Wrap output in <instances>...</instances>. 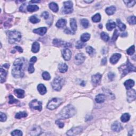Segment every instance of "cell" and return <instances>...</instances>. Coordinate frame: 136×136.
Instances as JSON below:
<instances>
[{"instance_id":"1","label":"cell","mask_w":136,"mask_h":136,"mask_svg":"<svg viewBox=\"0 0 136 136\" xmlns=\"http://www.w3.org/2000/svg\"><path fill=\"white\" fill-rule=\"evenodd\" d=\"M26 60L23 57L17 59L14 62L12 70V74L14 78H22L24 76Z\"/></svg>"},{"instance_id":"2","label":"cell","mask_w":136,"mask_h":136,"mask_svg":"<svg viewBox=\"0 0 136 136\" xmlns=\"http://www.w3.org/2000/svg\"><path fill=\"white\" fill-rule=\"evenodd\" d=\"M75 107L71 105H68L64 107L59 114V117L62 119L71 118L76 114Z\"/></svg>"},{"instance_id":"3","label":"cell","mask_w":136,"mask_h":136,"mask_svg":"<svg viewBox=\"0 0 136 136\" xmlns=\"http://www.w3.org/2000/svg\"><path fill=\"white\" fill-rule=\"evenodd\" d=\"M120 71H121L122 75L121 76L122 77H124V76L130 72H135L136 71V68L130 62L129 60H128L127 61V63L124 65H122L120 68Z\"/></svg>"},{"instance_id":"4","label":"cell","mask_w":136,"mask_h":136,"mask_svg":"<svg viewBox=\"0 0 136 136\" xmlns=\"http://www.w3.org/2000/svg\"><path fill=\"white\" fill-rule=\"evenodd\" d=\"M21 34L17 30L10 31L8 33V41L10 44H15L20 41Z\"/></svg>"},{"instance_id":"5","label":"cell","mask_w":136,"mask_h":136,"mask_svg":"<svg viewBox=\"0 0 136 136\" xmlns=\"http://www.w3.org/2000/svg\"><path fill=\"white\" fill-rule=\"evenodd\" d=\"M63 100L59 98H53L47 105V108L50 110H53L57 108L61 104L63 103Z\"/></svg>"},{"instance_id":"6","label":"cell","mask_w":136,"mask_h":136,"mask_svg":"<svg viewBox=\"0 0 136 136\" xmlns=\"http://www.w3.org/2000/svg\"><path fill=\"white\" fill-rule=\"evenodd\" d=\"M63 79L60 76L55 78L52 83V86L54 90L56 91H60L62 88L63 85Z\"/></svg>"},{"instance_id":"7","label":"cell","mask_w":136,"mask_h":136,"mask_svg":"<svg viewBox=\"0 0 136 136\" xmlns=\"http://www.w3.org/2000/svg\"><path fill=\"white\" fill-rule=\"evenodd\" d=\"M63 12L65 14H70L73 12V3L72 1H68L64 2Z\"/></svg>"},{"instance_id":"8","label":"cell","mask_w":136,"mask_h":136,"mask_svg":"<svg viewBox=\"0 0 136 136\" xmlns=\"http://www.w3.org/2000/svg\"><path fill=\"white\" fill-rule=\"evenodd\" d=\"M29 106L32 109L38 110L39 111H41L42 110V103L38 101L37 99H34L31 101L29 103Z\"/></svg>"},{"instance_id":"9","label":"cell","mask_w":136,"mask_h":136,"mask_svg":"<svg viewBox=\"0 0 136 136\" xmlns=\"http://www.w3.org/2000/svg\"><path fill=\"white\" fill-rule=\"evenodd\" d=\"M53 43L55 46L57 47H71V44L63 40L58 39H54L53 41Z\"/></svg>"},{"instance_id":"10","label":"cell","mask_w":136,"mask_h":136,"mask_svg":"<svg viewBox=\"0 0 136 136\" xmlns=\"http://www.w3.org/2000/svg\"><path fill=\"white\" fill-rule=\"evenodd\" d=\"M82 131V128L81 127H74L68 130L67 135L68 136H76L81 133Z\"/></svg>"},{"instance_id":"11","label":"cell","mask_w":136,"mask_h":136,"mask_svg":"<svg viewBox=\"0 0 136 136\" xmlns=\"http://www.w3.org/2000/svg\"><path fill=\"white\" fill-rule=\"evenodd\" d=\"M136 90L135 89H130L127 91V101L129 103L136 99Z\"/></svg>"},{"instance_id":"12","label":"cell","mask_w":136,"mask_h":136,"mask_svg":"<svg viewBox=\"0 0 136 136\" xmlns=\"http://www.w3.org/2000/svg\"><path fill=\"white\" fill-rule=\"evenodd\" d=\"M42 129L39 126L37 125H34L31 128L30 130V135L33 136H39L42 133Z\"/></svg>"},{"instance_id":"13","label":"cell","mask_w":136,"mask_h":136,"mask_svg":"<svg viewBox=\"0 0 136 136\" xmlns=\"http://www.w3.org/2000/svg\"><path fill=\"white\" fill-rule=\"evenodd\" d=\"M86 57L82 53H79L75 56V63L76 64L79 65L82 64L85 60Z\"/></svg>"},{"instance_id":"14","label":"cell","mask_w":136,"mask_h":136,"mask_svg":"<svg viewBox=\"0 0 136 136\" xmlns=\"http://www.w3.org/2000/svg\"><path fill=\"white\" fill-rule=\"evenodd\" d=\"M62 54L64 59L65 61H69L71 58L72 53L71 51L68 48H65L62 51Z\"/></svg>"},{"instance_id":"15","label":"cell","mask_w":136,"mask_h":136,"mask_svg":"<svg viewBox=\"0 0 136 136\" xmlns=\"http://www.w3.org/2000/svg\"><path fill=\"white\" fill-rule=\"evenodd\" d=\"M102 79V75L99 73H97L92 76L91 77V82H92V84L95 85V86H96L98 85L99 82H101Z\"/></svg>"},{"instance_id":"16","label":"cell","mask_w":136,"mask_h":136,"mask_svg":"<svg viewBox=\"0 0 136 136\" xmlns=\"http://www.w3.org/2000/svg\"><path fill=\"white\" fill-rule=\"evenodd\" d=\"M121 55L120 54H119V53H115V54H114L111 57H110V62L112 64H116L119 61V59L121 58Z\"/></svg>"},{"instance_id":"17","label":"cell","mask_w":136,"mask_h":136,"mask_svg":"<svg viewBox=\"0 0 136 136\" xmlns=\"http://www.w3.org/2000/svg\"><path fill=\"white\" fill-rule=\"evenodd\" d=\"M47 32V28L46 27H40L39 28L35 29L33 30V33L38 34L40 36L45 35Z\"/></svg>"},{"instance_id":"18","label":"cell","mask_w":136,"mask_h":136,"mask_svg":"<svg viewBox=\"0 0 136 136\" xmlns=\"http://www.w3.org/2000/svg\"><path fill=\"white\" fill-rule=\"evenodd\" d=\"M122 129V125L119 122H114L112 125V130L115 132H120Z\"/></svg>"},{"instance_id":"19","label":"cell","mask_w":136,"mask_h":136,"mask_svg":"<svg viewBox=\"0 0 136 136\" xmlns=\"http://www.w3.org/2000/svg\"><path fill=\"white\" fill-rule=\"evenodd\" d=\"M14 94L19 98H23L25 97V91L22 89H16L14 90Z\"/></svg>"},{"instance_id":"20","label":"cell","mask_w":136,"mask_h":136,"mask_svg":"<svg viewBox=\"0 0 136 136\" xmlns=\"http://www.w3.org/2000/svg\"><path fill=\"white\" fill-rule=\"evenodd\" d=\"M124 85L127 90H129V89H131L134 86V85H135V81H134L133 80H128L124 82Z\"/></svg>"},{"instance_id":"21","label":"cell","mask_w":136,"mask_h":136,"mask_svg":"<svg viewBox=\"0 0 136 136\" xmlns=\"http://www.w3.org/2000/svg\"><path fill=\"white\" fill-rule=\"evenodd\" d=\"M106 98V96L105 95L102 94H100L96 96L95 101L98 103H102L104 102Z\"/></svg>"},{"instance_id":"22","label":"cell","mask_w":136,"mask_h":136,"mask_svg":"<svg viewBox=\"0 0 136 136\" xmlns=\"http://www.w3.org/2000/svg\"><path fill=\"white\" fill-rule=\"evenodd\" d=\"M38 91L41 95H45L47 93V89L46 87L43 84H39L37 86Z\"/></svg>"},{"instance_id":"23","label":"cell","mask_w":136,"mask_h":136,"mask_svg":"<svg viewBox=\"0 0 136 136\" xmlns=\"http://www.w3.org/2000/svg\"><path fill=\"white\" fill-rule=\"evenodd\" d=\"M58 68L60 72H61V73H64V72L67 71L68 69V67L65 63H62L59 64Z\"/></svg>"},{"instance_id":"24","label":"cell","mask_w":136,"mask_h":136,"mask_svg":"<svg viewBox=\"0 0 136 136\" xmlns=\"http://www.w3.org/2000/svg\"><path fill=\"white\" fill-rule=\"evenodd\" d=\"M67 25V20L64 19H61L57 21L56 23V26L57 28H63Z\"/></svg>"},{"instance_id":"25","label":"cell","mask_w":136,"mask_h":136,"mask_svg":"<svg viewBox=\"0 0 136 136\" xmlns=\"http://www.w3.org/2000/svg\"><path fill=\"white\" fill-rule=\"evenodd\" d=\"M40 48V45L39 44V42H34L33 44V45H32V48H31V51L32 52H33L34 53H37L39 50Z\"/></svg>"},{"instance_id":"26","label":"cell","mask_w":136,"mask_h":136,"mask_svg":"<svg viewBox=\"0 0 136 136\" xmlns=\"http://www.w3.org/2000/svg\"><path fill=\"white\" fill-rule=\"evenodd\" d=\"M116 11V8L114 6H110V7L107 8L105 9V12L109 16L113 14Z\"/></svg>"},{"instance_id":"27","label":"cell","mask_w":136,"mask_h":136,"mask_svg":"<svg viewBox=\"0 0 136 136\" xmlns=\"http://www.w3.org/2000/svg\"><path fill=\"white\" fill-rule=\"evenodd\" d=\"M70 26H71V28L72 31L74 32L76 30V29H77V25H76L75 19L71 18L70 19Z\"/></svg>"},{"instance_id":"28","label":"cell","mask_w":136,"mask_h":136,"mask_svg":"<svg viewBox=\"0 0 136 136\" xmlns=\"http://www.w3.org/2000/svg\"><path fill=\"white\" fill-rule=\"evenodd\" d=\"M7 72L3 68H1V82L3 83L5 81Z\"/></svg>"},{"instance_id":"29","label":"cell","mask_w":136,"mask_h":136,"mask_svg":"<svg viewBox=\"0 0 136 136\" xmlns=\"http://www.w3.org/2000/svg\"><path fill=\"white\" fill-rule=\"evenodd\" d=\"M49 7H50L51 10H52L54 12H57L59 10L58 5H57L56 3H54V2H51V3L49 4Z\"/></svg>"},{"instance_id":"30","label":"cell","mask_w":136,"mask_h":136,"mask_svg":"<svg viewBox=\"0 0 136 136\" xmlns=\"http://www.w3.org/2000/svg\"><path fill=\"white\" fill-rule=\"evenodd\" d=\"M90 37V35L88 33H84L81 36L80 39L82 42H86L89 40Z\"/></svg>"},{"instance_id":"31","label":"cell","mask_w":136,"mask_h":136,"mask_svg":"<svg viewBox=\"0 0 136 136\" xmlns=\"http://www.w3.org/2000/svg\"><path fill=\"white\" fill-rule=\"evenodd\" d=\"M27 9L28 11L30 12H33L39 10V7L36 5H28Z\"/></svg>"},{"instance_id":"32","label":"cell","mask_w":136,"mask_h":136,"mask_svg":"<svg viewBox=\"0 0 136 136\" xmlns=\"http://www.w3.org/2000/svg\"><path fill=\"white\" fill-rule=\"evenodd\" d=\"M130 118V115L129 113L123 114L121 117V120L122 122H127L129 121Z\"/></svg>"},{"instance_id":"33","label":"cell","mask_w":136,"mask_h":136,"mask_svg":"<svg viewBox=\"0 0 136 136\" xmlns=\"http://www.w3.org/2000/svg\"><path fill=\"white\" fill-rule=\"evenodd\" d=\"M116 21H117V23H118L119 28L120 29L121 31H124L125 29V28H126V26H125V25L124 24V23L121 22L120 19H118L116 20Z\"/></svg>"},{"instance_id":"34","label":"cell","mask_w":136,"mask_h":136,"mask_svg":"<svg viewBox=\"0 0 136 136\" xmlns=\"http://www.w3.org/2000/svg\"><path fill=\"white\" fill-rule=\"evenodd\" d=\"M27 116V113L26 112H20L17 113L15 115V118L17 119H20L23 118H26Z\"/></svg>"},{"instance_id":"35","label":"cell","mask_w":136,"mask_h":136,"mask_svg":"<svg viewBox=\"0 0 136 136\" xmlns=\"http://www.w3.org/2000/svg\"><path fill=\"white\" fill-rule=\"evenodd\" d=\"M106 27L108 30L110 31V30H112L113 29H114L116 27V24H115V23L114 22H108L107 24H106Z\"/></svg>"},{"instance_id":"36","label":"cell","mask_w":136,"mask_h":136,"mask_svg":"<svg viewBox=\"0 0 136 136\" xmlns=\"http://www.w3.org/2000/svg\"><path fill=\"white\" fill-rule=\"evenodd\" d=\"M101 20V16L99 13L96 14L92 17V20L94 22H98Z\"/></svg>"},{"instance_id":"37","label":"cell","mask_w":136,"mask_h":136,"mask_svg":"<svg viewBox=\"0 0 136 136\" xmlns=\"http://www.w3.org/2000/svg\"><path fill=\"white\" fill-rule=\"evenodd\" d=\"M29 20L31 23H37L40 21V19L37 18L36 16H33L30 17Z\"/></svg>"},{"instance_id":"38","label":"cell","mask_w":136,"mask_h":136,"mask_svg":"<svg viewBox=\"0 0 136 136\" xmlns=\"http://www.w3.org/2000/svg\"><path fill=\"white\" fill-rule=\"evenodd\" d=\"M86 50L87 53H88L89 55H93L95 52V50L91 46L87 47Z\"/></svg>"},{"instance_id":"39","label":"cell","mask_w":136,"mask_h":136,"mask_svg":"<svg viewBox=\"0 0 136 136\" xmlns=\"http://www.w3.org/2000/svg\"><path fill=\"white\" fill-rule=\"evenodd\" d=\"M101 36L102 39L103 40H104L105 42H107L108 40L110 39L109 36L108 35V34L104 33V32H102L101 34Z\"/></svg>"},{"instance_id":"40","label":"cell","mask_w":136,"mask_h":136,"mask_svg":"<svg viewBox=\"0 0 136 136\" xmlns=\"http://www.w3.org/2000/svg\"><path fill=\"white\" fill-rule=\"evenodd\" d=\"M81 23L83 27L85 28H87L89 27V21L86 19H82L81 20Z\"/></svg>"},{"instance_id":"41","label":"cell","mask_w":136,"mask_h":136,"mask_svg":"<svg viewBox=\"0 0 136 136\" xmlns=\"http://www.w3.org/2000/svg\"><path fill=\"white\" fill-rule=\"evenodd\" d=\"M135 52V47L134 45L131 46L128 49L127 51V54L129 55H132Z\"/></svg>"},{"instance_id":"42","label":"cell","mask_w":136,"mask_h":136,"mask_svg":"<svg viewBox=\"0 0 136 136\" xmlns=\"http://www.w3.org/2000/svg\"><path fill=\"white\" fill-rule=\"evenodd\" d=\"M128 21L131 25H135L136 23V17L135 16H131L128 18Z\"/></svg>"},{"instance_id":"43","label":"cell","mask_w":136,"mask_h":136,"mask_svg":"<svg viewBox=\"0 0 136 136\" xmlns=\"http://www.w3.org/2000/svg\"><path fill=\"white\" fill-rule=\"evenodd\" d=\"M123 2L128 7H132L136 4V1H124Z\"/></svg>"},{"instance_id":"44","label":"cell","mask_w":136,"mask_h":136,"mask_svg":"<svg viewBox=\"0 0 136 136\" xmlns=\"http://www.w3.org/2000/svg\"><path fill=\"white\" fill-rule=\"evenodd\" d=\"M42 78L44 79L45 80H49L51 79V76L50 74H49L48 72H44L42 74Z\"/></svg>"},{"instance_id":"45","label":"cell","mask_w":136,"mask_h":136,"mask_svg":"<svg viewBox=\"0 0 136 136\" xmlns=\"http://www.w3.org/2000/svg\"><path fill=\"white\" fill-rule=\"evenodd\" d=\"M11 135L13 136H22V132L19 130H15L12 132Z\"/></svg>"},{"instance_id":"46","label":"cell","mask_w":136,"mask_h":136,"mask_svg":"<svg viewBox=\"0 0 136 136\" xmlns=\"http://www.w3.org/2000/svg\"><path fill=\"white\" fill-rule=\"evenodd\" d=\"M8 98H9V101H8V103L10 104H14V103H18L19 101L18 100L15 99L14 97L12 95H10L9 97H8Z\"/></svg>"},{"instance_id":"47","label":"cell","mask_w":136,"mask_h":136,"mask_svg":"<svg viewBox=\"0 0 136 136\" xmlns=\"http://www.w3.org/2000/svg\"><path fill=\"white\" fill-rule=\"evenodd\" d=\"M85 45H86V44H85L84 42H81V40H79V41L76 42V48L80 49V48H82Z\"/></svg>"},{"instance_id":"48","label":"cell","mask_w":136,"mask_h":136,"mask_svg":"<svg viewBox=\"0 0 136 136\" xmlns=\"http://www.w3.org/2000/svg\"><path fill=\"white\" fill-rule=\"evenodd\" d=\"M34 63L33 62H31L29 64V67H28V72H29L30 73H32L34 72L35 71V69H34Z\"/></svg>"},{"instance_id":"49","label":"cell","mask_w":136,"mask_h":136,"mask_svg":"<svg viewBox=\"0 0 136 136\" xmlns=\"http://www.w3.org/2000/svg\"><path fill=\"white\" fill-rule=\"evenodd\" d=\"M119 36V33L118 31V30H115L114 33L113 35V37L112 38V40L113 42H115L117 38H118V36Z\"/></svg>"},{"instance_id":"50","label":"cell","mask_w":136,"mask_h":136,"mask_svg":"<svg viewBox=\"0 0 136 136\" xmlns=\"http://www.w3.org/2000/svg\"><path fill=\"white\" fill-rule=\"evenodd\" d=\"M0 116H1V119H0L1 122H4V121H6V116L5 114L2 112H1L0 113Z\"/></svg>"},{"instance_id":"51","label":"cell","mask_w":136,"mask_h":136,"mask_svg":"<svg viewBox=\"0 0 136 136\" xmlns=\"http://www.w3.org/2000/svg\"><path fill=\"white\" fill-rule=\"evenodd\" d=\"M55 123H56V124L58 125V126L60 128H62L64 126V123L61 122V121L60 120L56 121Z\"/></svg>"},{"instance_id":"52","label":"cell","mask_w":136,"mask_h":136,"mask_svg":"<svg viewBox=\"0 0 136 136\" xmlns=\"http://www.w3.org/2000/svg\"><path fill=\"white\" fill-rule=\"evenodd\" d=\"M108 77L110 80H113L115 77V74L113 72H109L108 74Z\"/></svg>"},{"instance_id":"53","label":"cell","mask_w":136,"mask_h":136,"mask_svg":"<svg viewBox=\"0 0 136 136\" xmlns=\"http://www.w3.org/2000/svg\"><path fill=\"white\" fill-rule=\"evenodd\" d=\"M42 16L44 17L45 19H47L49 17V13L48 12L45 11L42 14Z\"/></svg>"},{"instance_id":"54","label":"cell","mask_w":136,"mask_h":136,"mask_svg":"<svg viewBox=\"0 0 136 136\" xmlns=\"http://www.w3.org/2000/svg\"><path fill=\"white\" fill-rule=\"evenodd\" d=\"M64 33L67 34H74V32L71 30L69 29V28H66L64 30Z\"/></svg>"},{"instance_id":"55","label":"cell","mask_w":136,"mask_h":136,"mask_svg":"<svg viewBox=\"0 0 136 136\" xmlns=\"http://www.w3.org/2000/svg\"><path fill=\"white\" fill-rule=\"evenodd\" d=\"M14 48H16L17 51H19V52H20V53H22L23 52V50H22V48L21 47L18 46H16L14 47Z\"/></svg>"},{"instance_id":"56","label":"cell","mask_w":136,"mask_h":136,"mask_svg":"<svg viewBox=\"0 0 136 136\" xmlns=\"http://www.w3.org/2000/svg\"><path fill=\"white\" fill-rule=\"evenodd\" d=\"M106 63H107V58H106V57H104V58L102 59V64L103 65H104L106 64Z\"/></svg>"},{"instance_id":"57","label":"cell","mask_w":136,"mask_h":136,"mask_svg":"<svg viewBox=\"0 0 136 136\" xmlns=\"http://www.w3.org/2000/svg\"><path fill=\"white\" fill-rule=\"evenodd\" d=\"M36 61H37V57L35 56L32 57L30 59V62H33V63L36 62Z\"/></svg>"},{"instance_id":"58","label":"cell","mask_w":136,"mask_h":136,"mask_svg":"<svg viewBox=\"0 0 136 136\" xmlns=\"http://www.w3.org/2000/svg\"><path fill=\"white\" fill-rule=\"evenodd\" d=\"M9 66H10V65L6 63V64H4V65H3V67H4V68H6V69H8V67H9Z\"/></svg>"},{"instance_id":"59","label":"cell","mask_w":136,"mask_h":136,"mask_svg":"<svg viewBox=\"0 0 136 136\" xmlns=\"http://www.w3.org/2000/svg\"><path fill=\"white\" fill-rule=\"evenodd\" d=\"M127 33H122V34H121V37H126V36H127Z\"/></svg>"},{"instance_id":"60","label":"cell","mask_w":136,"mask_h":136,"mask_svg":"<svg viewBox=\"0 0 136 136\" xmlns=\"http://www.w3.org/2000/svg\"><path fill=\"white\" fill-rule=\"evenodd\" d=\"M40 2V1H31L30 2V3H39Z\"/></svg>"},{"instance_id":"61","label":"cell","mask_w":136,"mask_h":136,"mask_svg":"<svg viewBox=\"0 0 136 136\" xmlns=\"http://www.w3.org/2000/svg\"><path fill=\"white\" fill-rule=\"evenodd\" d=\"M84 2H85V3H91V2H93V1H84Z\"/></svg>"},{"instance_id":"62","label":"cell","mask_w":136,"mask_h":136,"mask_svg":"<svg viewBox=\"0 0 136 136\" xmlns=\"http://www.w3.org/2000/svg\"><path fill=\"white\" fill-rule=\"evenodd\" d=\"M85 84H86V83L84 81H82V83H81V86H84L85 85Z\"/></svg>"},{"instance_id":"63","label":"cell","mask_w":136,"mask_h":136,"mask_svg":"<svg viewBox=\"0 0 136 136\" xmlns=\"http://www.w3.org/2000/svg\"><path fill=\"white\" fill-rule=\"evenodd\" d=\"M99 27L100 28H103V26H102V25H99Z\"/></svg>"}]
</instances>
